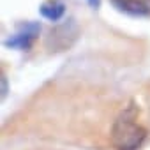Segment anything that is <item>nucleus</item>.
<instances>
[{"label":"nucleus","mask_w":150,"mask_h":150,"mask_svg":"<svg viewBox=\"0 0 150 150\" xmlns=\"http://www.w3.org/2000/svg\"><path fill=\"white\" fill-rule=\"evenodd\" d=\"M138 113V106L131 103L117 117L111 127V143L115 150H138L143 145L146 138V129L139 124Z\"/></svg>","instance_id":"obj_1"},{"label":"nucleus","mask_w":150,"mask_h":150,"mask_svg":"<svg viewBox=\"0 0 150 150\" xmlns=\"http://www.w3.org/2000/svg\"><path fill=\"white\" fill-rule=\"evenodd\" d=\"M87 2H88V6L92 9H99L101 7V0H87Z\"/></svg>","instance_id":"obj_5"},{"label":"nucleus","mask_w":150,"mask_h":150,"mask_svg":"<svg viewBox=\"0 0 150 150\" xmlns=\"http://www.w3.org/2000/svg\"><path fill=\"white\" fill-rule=\"evenodd\" d=\"M111 4L131 16H150V0H111Z\"/></svg>","instance_id":"obj_3"},{"label":"nucleus","mask_w":150,"mask_h":150,"mask_svg":"<svg viewBox=\"0 0 150 150\" xmlns=\"http://www.w3.org/2000/svg\"><path fill=\"white\" fill-rule=\"evenodd\" d=\"M39 32H41L39 23H35V21H28V23L21 25L20 30H18L13 37H9V39L6 41V46H7V48H13V50L27 51V50H30L32 44L35 42Z\"/></svg>","instance_id":"obj_2"},{"label":"nucleus","mask_w":150,"mask_h":150,"mask_svg":"<svg viewBox=\"0 0 150 150\" xmlns=\"http://www.w3.org/2000/svg\"><path fill=\"white\" fill-rule=\"evenodd\" d=\"M41 16L50 20V21H58L64 13H65V4L62 0H46V2L39 7Z\"/></svg>","instance_id":"obj_4"}]
</instances>
